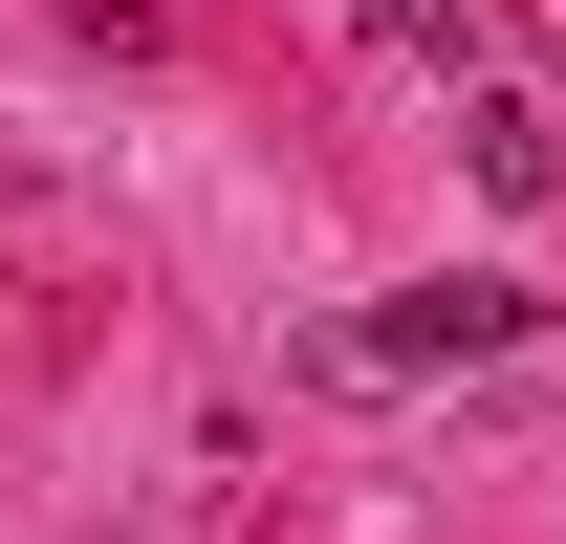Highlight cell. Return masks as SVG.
<instances>
[{
    "label": "cell",
    "mask_w": 566,
    "mask_h": 544,
    "mask_svg": "<svg viewBox=\"0 0 566 544\" xmlns=\"http://www.w3.org/2000/svg\"><path fill=\"white\" fill-rule=\"evenodd\" d=\"M523 327H545V283H501V262H458V283H392L370 327H327V370H349V393H392V370H501Z\"/></svg>",
    "instance_id": "1"
},
{
    "label": "cell",
    "mask_w": 566,
    "mask_h": 544,
    "mask_svg": "<svg viewBox=\"0 0 566 544\" xmlns=\"http://www.w3.org/2000/svg\"><path fill=\"white\" fill-rule=\"evenodd\" d=\"M458 153H480V197H523V218L566 197V132L523 109V87H458Z\"/></svg>",
    "instance_id": "2"
},
{
    "label": "cell",
    "mask_w": 566,
    "mask_h": 544,
    "mask_svg": "<svg viewBox=\"0 0 566 544\" xmlns=\"http://www.w3.org/2000/svg\"><path fill=\"white\" fill-rule=\"evenodd\" d=\"M349 22H370V44H458V0H349Z\"/></svg>",
    "instance_id": "3"
}]
</instances>
